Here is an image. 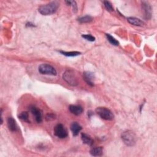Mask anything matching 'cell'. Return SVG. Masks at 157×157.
<instances>
[{
    "mask_svg": "<svg viewBox=\"0 0 157 157\" xmlns=\"http://www.w3.org/2000/svg\"><path fill=\"white\" fill-rule=\"evenodd\" d=\"M59 3L57 2H52L39 7V12L43 16H48L54 14L59 7Z\"/></svg>",
    "mask_w": 157,
    "mask_h": 157,
    "instance_id": "cell-1",
    "label": "cell"
},
{
    "mask_svg": "<svg viewBox=\"0 0 157 157\" xmlns=\"http://www.w3.org/2000/svg\"><path fill=\"white\" fill-rule=\"evenodd\" d=\"M121 137L124 144L127 146H134L136 142V136L133 131L130 130L122 133Z\"/></svg>",
    "mask_w": 157,
    "mask_h": 157,
    "instance_id": "cell-2",
    "label": "cell"
},
{
    "mask_svg": "<svg viewBox=\"0 0 157 157\" xmlns=\"http://www.w3.org/2000/svg\"><path fill=\"white\" fill-rule=\"evenodd\" d=\"M96 112L102 119L104 120H112L114 118V115L112 113V112L106 108H97L96 109Z\"/></svg>",
    "mask_w": 157,
    "mask_h": 157,
    "instance_id": "cell-3",
    "label": "cell"
},
{
    "mask_svg": "<svg viewBox=\"0 0 157 157\" xmlns=\"http://www.w3.org/2000/svg\"><path fill=\"white\" fill-rule=\"evenodd\" d=\"M63 79L70 85L76 86L78 85L79 82L77 77L74 74V71L70 70L66 71L63 74Z\"/></svg>",
    "mask_w": 157,
    "mask_h": 157,
    "instance_id": "cell-4",
    "label": "cell"
},
{
    "mask_svg": "<svg viewBox=\"0 0 157 157\" xmlns=\"http://www.w3.org/2000/svg\"><path fill=\"white\" fill-rule=\"evenodd\" d=\"M39 72L41 74L56 76L57 73L56 70L50 65L48 64H42L39 66Z\"/></svg>",
    "mask_w": 157,
    "mask_h": 157,
    "instance_id": "cell-5",
    "label": "cell"
},
{
    "mask_svg": "<svg viewBox=\"0 0 157 157\" xmlns=\"http://www.w3.org/2000/svg\"><path fill=\"white\" fill-rule=\"evenodd\" d=\"M54 134L60 139H64L68 136V132L62 124H58L55 127Z\"/></svg>",
    "mask_w": 157,
    "mask_h": 157,
    "instance_id": "cell-6",
    "label": "cell"
},
{
    "mask_svg": "<svg viewBox=\"0 0 157 157\" xmlns=\"http://www.w3.org/2000/svg\"><path fill=\"white\" fill-rule=\"evenodd\" d=\"M30 112L35 117V120L37 123H40L42 121V111L34 106H31L30 107Z\"/></svg>",
    "mask_w": 157,
    "mask_h": 157,
    "instance_id": "cell-7",
    "label": "cell"
},
{
    "mask_svg": "<svg viewBox=\"0 0 157 157\" xmlns=\"http://www.w3.org/2000/svg\"><path fill=\"white\" fill-rule=\"evenodd\" d=\"M142 7L144 10L145 19L147 20L150 19L152 17V7H151L150 5L148 3V2H142Z\"/></svg>",
    "mask_w": 157,
    "mask_h": 157,
    "instance_id": "cell-8",
    "label": "cell"
},
{
    "mask_svg": "<svg viewBox=\"0 0 157 157\" xmlns=\"http://www.w3.org/2000/svg\"><path fill=\"white\" fill-rule=\"evenodd\" d=\"M83 77L86 83L91 87L94 86L95 75L93 73L90 71H85L83 73Z\"/></svg>",
    "mask_w": 157,
    "mask_h": 157,
    "instance_id": "cell-9",
    "label": "cell"
},
{
    "mask_svg": "<svg viewBox=\"0 0 157 157\" xmlns=\"http://www.w3.org/2000/svg\"><path fill=\"white\" fill-rule=\"evenodd\" d=\"M69 109L70 112L76 115V116H80L83 112V108L79 105H71L69 107Z\"/></svg>",
    "mask_w": 157,
    "mask_h": 157,
    "instance_id": "cell-10",
    "label": "cell"
},
{
    "mask_svg": "<svg viewBox=\"0 0 157 157\" xmlns=\"http://www.w3.org/2000/svg\"><path fill=\"white\" fill-rule=\"evenodd\" d=\"M71 130L73 133V136H76L82 130V127L77 122H74L71 125Z\"/></svg>",
    "mask_w": 157,
    "mask_h": 157,
    "instance_id": "cell-11",
    "label": "cell"
},
{
    "mask_svg": "<svg viewBox=\"0 0 157 157\" xmlns=\"http://www.w3.org/2000/svg\"><path fill=\"white\" fill-rule=\"evenodd\" d=\"M8 127L9 130L12 132H16L17 131V125L16 120L12 117H9L8 119Z\"/></svg>",
    "mask_w": 157,
    "mask_h": 157,
    "instance_id": "cell-12",
    "label": "cell"
},
{
    "mask_svg": "<svg viewBox=\"0 0 157 157\" xmlns=\"http://www.w3.org/2000/svg\"><path fill=\"white\" fill-rule=\"evenodd\" d=\"M128 22L134 26H138V27H142L144 25V22L142 21L141 19L136 18V17H128L127 19Z\"/></svg>",
    "mask_w": 157,
    "mask_h": 157,
    "instance_id": "cell-13",
    "label": "cell"
},
{
    "mask_svg": "<svg viewBox=\"0 0 157 157\" xmlns=\"http://www.w3.org/2000/svg\"><path fill=\"white\" fill-rule=\"evenodd\" d=\"M81 139L82 142L88 145H92L93 144V140L91 137V136L86 133H82L81 134Z\"/></svg>",
    "mask_w": 157,
    "mask_h": 157,
    "instance_id": "cell-14",
    "label": "cell"
},
{
    "mask_svg": "<svg viewBox=\"0 0 157 157\" xmlns=\"http://www.w3.org/2000/svg\"><path fill=\"white\" fill-rule=\"evenodd\" d=\"M90 154L93 156H100L102 155L103 149L102 147H96L91 148L90 151Z\"/></svg>",
    "mask_w": 157,
    "mask_h": 157,
    "instance_id": "cell-15",
    "label": "cell"
},
{
    "mask_svg": "<svg viewBox=\"0 0 157 157\" xmlns=\"http://www.w3.org/2000/svg\"><path fill=\"white\" fill-rule=\"evenodd\" d=\"M60 53L66 57H76L78 56L81 54L80 52H64V51H60Z\"/></svg>",
    "mask_w": 157,
    "mask_h": 157,
    "instance_id": "cell-16",
    "label": "cell"
},
{
    "mask_svg": "<svg viewBox=\"0 0 157 157\" xmlns=\"http://www.w3.org/2000/svg\"><path fill=\"white\" fill-rule=\"evenodd\" d=\"M78 22L81 23H90L91 21H93V18L90 16H85L82 17H80L77 19Z\"/></svg>",
    "mask_w": 157,
    "mask_h": 157,
    "instance_id": "cell-17",
    "label": "cell"
},
{
    "mask_svg": "<svg viewBox=\"0 0 157 157\" xmlns=\"http://www.w3.org/2000/svg\"><path fill=\"white\" fill-rule=\"evenodd\" d=\"M106 37L108 40V41L112 44V45H116V46H117L119 45V42L118 41H117L114 37H112L111 34H106Z\"/></svg>",
    "mask_w": 157,
    "mask_h": 157,
    "instance_id": "cell-18",
    "label": "cell"
},
{
    "mask_svg": "<svg viewBox=\"0 0 157 157\" xmlns=\"http://www.w3.org/2000/svg\"><path fill=\"white\" fill-rule=\"evenodd\" d=\"M19 118L24 121V122H28V123H30V122L29 121V119H28V113L27 112H21L19 116H18Z\"/></svg>",
    "mask_w": 157,
    "mask_h": 157,
    "instance_id": "cell-19",
    "label": "cell"
},
{
    "mask_svg": "<svg viewBox=\"0 0 157 157\" xmlns=\"http://www.w3.org/2000/svg\"><path fill=\"white\" fill-rule=\"evenodd\" d=\"M104 5L105 8L108 11H114V8L112 5V4L108 2V1H104Z\"/></svg>",
    "mask_w": 157,
    "mask_h": 157,
    "instance_id": "cell-20",
    "label": "cell"
},
{
    "mask_svg": "<svg viewBox=\"0 0 157 157\" xmlns=\"http://www.w3.org/2000/svg\"><path fill=\"white\" fill-rule=\"evenodd\" d=\"M65 3H66L68 6H72L74 11H75V12L77 11V5H76V2H74V1H66Z\"/></svg>",
    "mask_w": 157,
    "mask_h": 157,
    "instance_id": "cell-21",
    "label": "cell"
},
{
    "mask_svg": "<svg viewBox=\"0 0 157 157\" xmlns=\"http://www.w3.org/2000/svg\"><path fill=\"white\" fill-rule=\"evenodd\" d=\"M82 37L85 39L87 41H88L90 42H93L95 41V37L91 36V34H84V35H82Z\"/></svg>",
    "mask_w": 157,
    "mask_h": 157,
    "instance_id": "cell-22",
    "label": "cell"
},
{
    "mask_svg": "<svg viewBox=\"0 0 157 157\" xmlns=\"http://www.w3.org/2000/svg\"><path fill=\"white\" fill-rule=\"evenodd\" d=\"M55 119V115L54 114H52V113H49V114H47L45 116V119L47 120H53Z\"/></svg>",
    "mask_w": 157,
    "mask_h": 157,
    "instance_id": "cell-23",
    "label": "cell"
}]
</instances>
